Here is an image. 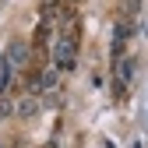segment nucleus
<instances>
[{
	"instance_id": "obj_1",
	"label": "nucleus",
	"mask_w": 148,
	"mask_h": 148,
	"mask_svg": "<svg viewBox=\"0 0 148 148\" xmlns=\"http://www.w3.org/2000/svg\"><path fill=\"white\" fill-rule=\"evenodd\" d=\"M81 49V21L74 7H60V32L53 39V67L57 71H74Z\"/></svg>"
},
{
	"instance_id": "obj_2",
	"label": "nucleus",
	"mask_w": 148,
	"mask_h": 148,
	"mask_svg": "<svg viewBox=\"0 0 148 148\" xmlns=\"http://www.w3.org/2000/svg\"><path fill=\"white\" fill-rule=\"evenodd\" d=\"M4 60H7L14 71H25V67H28V42H25V39H11Z\"/></svg>"
},
{
	"instance_id": "obj_3",
	"label": "nucleus",
	"mask_w": 148,
	"mask_h": 148,
	"mask_svg": "<svg viewBox=\"0 0 148 148\" xmlns=\"http://www.w3.org/2000/svg\"><path fill=\"white\" fill-rule=\"evenodd\" d=\"M35 109H39V102H35V99H21V102H18V116H32Z\"/></svg>"
}]
</instances>
